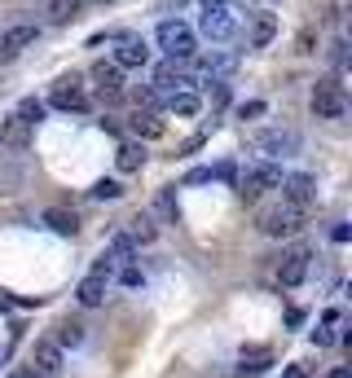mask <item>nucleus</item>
Segmentation results:
<instances>
[{
  "label": "nucleus",
  "mask_w": 352,
  "mask_h": 378,
  "mask_svg": "<svg viewBox=\"0 0 352 378\" xmlns=\"http://www.w3.org/2000/svg\"><path fill=\"white\" fill-rule=\"evenodd\" d=\"M128 128H132V137H141V141H159L163 137V119H155L150 110H137L128 119Z\"/></svg>",
  "instance_id": "19"
},
{
  "label": "nucleus",
  "mask_w": 352,
  "mask_h": 378,
  "mask_svg": "<svg viewBox=\"0 0 352 378\" xmlns=\"http://www.w3.org/2000/svg\"><path fill=\"white\" fill-rule=\"evenodd\" d=\"M256 224H260L264 238H291L295 229L304 224V211L291 207V203H273V207H264L260 216H256Z\"/></svg>",
  "instance_id": "3"
},
{
  "label": "nucleus",
  "mask_w": 352,
  "mask_h": 378,
  "mask_svg": "<svg viewBox=\"0 0 352 378\" xmlns=\"http://www.w3.org/2000/svg\"><path fill=\"white\" fill-rule=\"evenodd\" d=\"M185 84H190L185 62H172V58H167V62H159V67H155V84H150V88H155V93H181Z\"/></svg>",
  "instance_id": "13"
},
{
  "label": "nucleus",
  "mask_w": 352,
  "mask_h": 378,
  "mask_svg": "<svg viewBox=\"0 0 352 378\" xmlns=\"http://www.w3.org/2000/svg\"><path fill=\"white\" fill-rule=\"evenodd\" d=\"M308 277V246H295V251L282 259V269H278V282L282 286H299Z\"/></svg>",
  "instance_id": "15"
},
{
  "label": "nucleus",
  "mask_w": 352,
  "mask_h": 378,
  "mask_svg": "<svg viewBox=\"0 0 352 378\" xmlns=\"http://www.w3.org/2000/svg\"><path fill=\"white\" fill-rule=\"evenodd\" d=\"M167 110H172V114H181V119H194V114L203 110V97H198V93H190V88H181V93H172V97H167Z\"/></svg>",
  "instance_id": "21"
},
{
  "label": "nucleus",
  "mask_w": 352,
  "mask_h": 378,
  "mask_svg": "<svg viewBox=\"0 0 352 378\" xmlns=\"http://www.w3.org/2000/svg\"><path fill=\"white\" fill-rule=\"evenodd\" d=\"M264 110H269L264 102H242V106H238V119H260Z\"/></svg>",
  "instance_id": "30"
},
{
  "label": "nucleus",
  "mask_w": 352,
  "mask_h": 378,
  "mask_svg": "<svg viewBox=\"0 0 352 378\" xmlns=\"http://www.w3.org/2000/svg\"><path fill=\"white\" fill-rule=\"evenodd\" d=\"M233 71H238V53H211L198 62V79L203 84H225Z\"/></svg>",
  "instance_id": "12"
},
{
  "label": "nucleus",
  "mask_w": 352,
  "mask_h": 378,
  "mask_svg": "<svg viewBox=\"0 0 352 378\" xmlns=\"http://www.w3.org/2000/svg\"><path fill=\"white\" fill-rule=\"evenodd\" d=\"M31 370L36 374H58L62 370V348L53 339H40L36 343V352H31Z\"/></svg>",
  "instance_id": "16"
},
{
  "label": "nucleus",
  "mask_w": 352,
  "mask_h": 378,
  "mask_svg": "<svg viewBox=\"0 0 352 378\" xmlns=\"http://www.w3.org/2000/svg\"><path fill=\"white\" fill-rule=\"evenodd\" d=\"M269 365H273V352H269V348H251V352H242L238 374H242V378H256V374H264Z\"/></svg>",
  "instance_id": "22"
},
{
  "label": "nucleus",
  "mask_w": 352,
  "mask_h": 378,
  "mask_svg": "<svg viewBox=\"0 0 352 378\" xmlns=\"http://www.w3.org/2000/svg\"><path fill=\"white\" fill-rule=\"evenodd\" d=\"M119 282H124V286H141V273H137V269H132V264H128V269L119 273Z\"/></svg>",
  "instance_id": "35"
},
{
  "label": "nucleus",
  "mask_w": 352,
  "mask_h": 378,
  "mask_svg": "<svg viewBox=\"0 0 352 378\" xmlns=\"http://www.w3.org/2000/svg\"><path fill=\"white\" fill-rule=\"evenodd\" d=\"M251 145H256L260 154H269V158H287V154H295L299 150V133H291V128H264V133H256L251 137Z\"/></svg>",
  "instance_id": "6"
},
{
  "label": "nucleus",
  "mask_w": 352,
  "mask_h": 378,
  "mask_svg": "<svg viewBox=\"0 0 352 378\" xmlns=\"http://www.w3.org/2000/svg\"><path fill=\"white\" fill-rule=\"evenodd\" d=\"M13 378H44V374H36V370H31V365H27V370H18V374H13Z\"/></svg>",
  "instance_id": "38"
},
{
  "label": "nucleus",
  "mask_w": 352,
  "mask_h": 378,
  "mask_svg": "<svg viewBox=\"0 0 352 378\" xmlns=\"http://www.w3.org/2000/svg\"><path fill=\"white\" fill-rule=\"evenodd\" d=\"M58 348H75V343H84V325H75V321H66V325H58Z\"/></svg>",
  "instance_id": "27"
},
{
  "label": "nucleus",
  "mask_w": 352,
  "mask_h": 378,
  "mask_svg": "<svg viewBox=\"0 0 352 378\" xmlns=\"http://www.w3.org/2000/svg\"><path fill=\"white\" fill-rule=\"evenodd\" d=\"M330 62H334V67H344V62H348V44H344V40L330 44Z\"/></svg>",
  "instance_id": "31"
},
{
  "label": "nucleus",
  "mask_w": 352,
  "mask_h": 378,
  "mask_svg": "<svg viewBox=\"0 0 352 378\" xmlns=\"http://www.w3.org/2000/svg\"><path fill=\"white\" fill-rule=\"evenodd\" d=\"M40 40V27L36 22H13L0 31V58H18L27 44H36Z\"/></svg>",
  "instance_id": "9"
},
{
  "label": "nucleus",
  "mask_w": 352,
  "mask_h": 378,
  "mask_svg": "<svg viewBox=\"0 0 352 378\" xmlns=\"http://www.w3.org/2000/svg\"><path fill=\"white\" fill-rule=\"evenodd\" d=\"M119 172H141V163H145V145H137V141H128V145H119Z\"/></svg>",
  "instance_id": "24"
},
{
  "label": "nucleus",
  "mask_w": 352,
  "mask_h": 378,
  "mask_svg": "<svg viewBox=\"0 0 352 378\" xmlns=\"http://www.w3.org/2000/svg\"><path fill=\"white\" fill-rule=\"evenodd\" d=\"M79 9H84V0H53V5H48V22L62 27V22H71Z\"/></svg>",
  "instance_id": "25"
},
{
  "label": "nucleus",
  "mask_w": 352,
  "mask_h": 378,
  "mask_svg": "<svg viewBox=\"0 0 352 378\" xmlns=\"http://www.w3.org/2000/svg\"><path fill=\"white\" fill-rule=\"evenodd\" d=\"M132 251H137V246H132V238H128V234H115V238H110V255H106V259H132Z\"/></svg>",
  "instance_id": "29"
},
{
  "label": "nucleus",
  "mask_w": 352,
  "mask_h": 378,
  "mask_svg": "<svg viewBox=\"0 0 352 378\" xmlns=\"http://www.w3.org/2000/svg\"><path fill=\"white\" fill-rule=\"evenodd\" d=\"M287 325H291V330H299V325H304V308H291L287 312Z\"/></svg>",
  "instance_id": "36"
},
{
  "label": "nucleus",
  "mask_w": 352,
  "mask_h": 378,
  "mask_svg": "<svg viewBox=\"0 0 352 378\" xmlns=\"http://www.w3.org/2000/svg\"><path fill=\"white\" fill-rule=\"evenodd\" d=\"M75 295H79V304H84V308H97V304L106 299V277H102V273H89V277L79 282Z\"/></svg>",
  "instance_id": "20"
},
{
  "label": "nucleus",
  "mask_w": 352,
  "mask_h": 378,
  "mask_svg": "<svg viewBox=\"0 0 352 378\" xmlns=\"http://www.w3.org/2000/svg\"><path fill=\"white\" fill-rule=\"evenodd\" d=\"M48 106H58L66 114H84V110H89V93L79 88L75 75H66V79H58V84H53V93H48Z\"/></svg>",
  "instance_id": "7"
},
{
  "label": "nucleus",
  "mask_w": 352,
  "mask_h": 378,
  "mask_svg": "<svg viewBox=\"0 0 352 378\" xmlns=\"http://www.w3.org/2000/svg\"><path fill=\"white\" fill-rule=\"evenodd\" d=\"M198 27H203V36L211 44H229L233 36H238V5H229V0H203Z\"/></svg>",
  "instance_id": "1"
},
{
  "label": "nucleus",
  "mask_w": 352,
  "mask_h": 378,
  "mask_svg": "<svg viewBox=\"0 0 352 378\" xmlns=\"http://www.w3.org/2000/svg\"><path fill=\"white\" fill-rule=\"evenodd\" d=\"M287 378H308V370H304V365H291V370H287Z\"/></svg>",
  "instance_id": "37"
},
{
  "label": "nucleus",
  "mask_w": 352,
  "mask_h": 378,
  "mask_svg": "<svg viewBox=\"0 0 352 378\" xmlns=\"http://www.w3.org/2000/svg\"><path fill=\"white\" fill-rule=\"evenodd\" d=\"M150 62V44L141 36H119V48H115V67L119 71H137Z\"/></svg>",
  "instance_id": "11"
},
{
  "label": "nucleus",
  "mask_w": 352,
  "mask_h": 378,
  "mask_svg": "<svg viewBox=\"0 0 352 378\" xmlns=\"http://www.w3.org/2000/svg\"><path fill=\"white\" fill-rule=\"evenodd\" d=\"M5 356H9V348H5V343H0V365H5Z\"/></svg>",
  "instance_id": "40"
},
{
  "label": "nucleus",
  "mask_w": 352,
  "mask_h": 378,
  "mask_svg": "<svg viewBox=\"0 0 352 378\" xmlns=\"http://www.w3.org/2000/svg\"><path fill=\"white\" fill-rule=\"evenodd\" d=\"M211 176H216V180H229V185H233V180H238V168H233V163H221Z\"/></svg>",
  "instance_id": "32"
},
{
  "label": "nucleus",
  "mask_w": 352,
  "mask_h": 378,
  "mask_svg": "<svg viewBox=\"0 0 352 378\" xmlns=\"http://www.w3.org/2000/svg\"><path fill=\"white\" fill-rule=\"evenodd\" d=\"M247 40L251 48H269L278 40V18L269 9H260V13H251V27H247Z\"/></svg>",
  "instance_id": "14"
},
{
  "label": "nucleus",
  "mask_w": 352,
  "mask_h": 378,
  "mask_svg": "<svg viewBox=\"0 0 352 378\" xmlns=\"http://www.w3.org/2000/svg\"><path fill=\"white\" fill-rule=\"evenodd\" d=\"M84 5H106V0H84Z\"/></svg>",
  "instance_id": "41"
},
{
  "label": "nucleus",
  "mask_w": 352,
  "mask_h": 378,
  "mask_svg": "<svg viewBox=\"0 0 352 378\" xmlns=\"http://www.w3.org/2000/svg\"><path fill=\"white\" fill-rule=\"evenodd\" d=\"M313 343H317V348H330V343H334V335H330V325H322V330H313Z\"/></svg>",
  "instance_id": "33"
},
{
  "label": "nucleus",
  "mask_w": 352,
  "mask_h": 378,
  "mask_svg": "<svg viewBox=\"0 0 352 378\" xmlns=\"http://www.w3.org/2000/svg\"><path fill=\"white\" fill-rule=\"evenodd\" d=\"M159 211H163V216H176V203H172V194H167V189L159 194Z\"/></svg>",
  "instance_id": "34"
},
{
  "label": "nucleus",
  "mask_w": 352,
  "mask_h": 378,
  "mask_svg": "<svg viewBox=\"0 0 352 378\" xmlns=\"http://www.w3.org/2000/svg\"><path fill=\"white\" fill-rule=\"evenodd\" d=\"M330 378H352V370H348V365H339V370H330Z\"/></svg>",
  "instance_id": "39"
},
{
  "label": "nucleus",
  "mask_w": 352,
  "mask_h": 378,
  "mask_svg": "<svg viewBox=\"0 0 352 378\" xmlns=\"http://www.w3.org/2000/svg\"><path fill=\"white\" fill-rule=\"evenodd\" d=\"M155 44H159L172 62H190V58L198 53V36H194L185 22H176V18H163V22L155 27Z\"/></svg>",
  "instance_id": "2"
},
{
  "label": "nucleus",
  "mask_w": 352,
  "mask_h": 378,
  "mask_svg": "<svg viewBox=\"0 0 352 378\" xmlns=\"http://www.w3.org/2000/svg\"><path fill=\"white\" fill-rule=\"evenodd\" d=\"M313 194H317V180L308 172H295V176H282V203H291L304 211L313 203Z\"/></svg>",
  "instance_id": "10"
},
{
  "label": "nucleus",
  "mask_w": 352,
  "mask_h": 378,
  "mask_svg": "<svg viewBox=\"0 0 352 378\" xmlns=\"http://www.w3.org/2000/svg\"><path fill=\"white\" fill-rule=\"evenodd\" d=\"M278 185H282V168L278 163H256L251 172H242L238 180H233V189H238L242 203H256L264 189H278Z\"/></svg>",
  "instance_id": "4"
},
{
  "label": "nucleus",
  "mask_w": 352,
  "mask_h": 378,
  "mask_svg": "<svg viewBox=\"0 0 352 378\" xmlns=\"http://www.w3.org/2000/svg\"><path fill=\"white\" fill-rule=\"evenodd\" d=\"M44 224L53 229L58 238H75V234H79V220H75V211H62V207H48V211H44Z\"/></svg>",
  "instance_id": "18"
},
{
  "label": "nucleus",
  "mask_w": 352,
  "mask_h": 378,
  "mask_svg": "<svg viewBox=\"0 0 352 378\" xmlns=\"http://www.w3.org/2000/svg\"><path fill=\"white\" fill-rule=\"evenodd\" d=\"M89 79H93V93L102 97V102H119L124 97V71L115 67V62H97Z\"/></svg>",
  "instance_id": "8"
},
{
  "label": "nucleus",
  "mask_w": 352,
  "mask_h": 378,
  "mask_svg": "<svg viewBox=\"0 0 352 378\" xmlns=\"http://www.w3.org/2000/svg\"><path fill=\"white\" fill-rule=\"evenodd\" d=\"M0 145H9V150H27V145H31V123L18 119V114H9L5 128H0Z\"/></svg>",
  "instance_id": "17"
},
{
  "label": "nucleus",
  "mask_w": 352,
  "mask_h": 378,
  "mask_svg": "<svg viewBox=\"0 0 352 378\" xmlns=\"http://www.w3.org/2000/svg\"><path fill=\"white\" fill-rule=\"evenodd\" d=\"M344 110H348V97L339 88V79H317V88H313V114L317 119H344Z\"/></svg>",
  "instance_id": "5"
},
{
  "label": "nucleus",
  "mask_w": 352,
  "mask_h": 378,
  "mask_svg": "<svg viewBox=\"0 0 352 378\" xmlns=\"http://www.w3.org/2000/svg\"><path fill=\"white\" fill-rule=\"evenodd\" d=\"M124 234L132 238V246H145V242H155L159 229H155V220H150V216H132V220L124 224Z\"/></svg>",
  "instance_id": "23"
},
{
  "label": "nucleus",
  "mask_w": 352,
  "mask_h": 378,
  "mask_svg": "<svg viewBox=\"0 0 352 378\" xmlns=\"http://www.w3.org/2000/svg\"><path fill=\"white\" fill-rule=\"evenodd\" d=\"M119 194H124L119 180H97V185H93V198H97V203H115Z\"/></svg>",
  "instance_id": "28"
},
{
  "label": "nucleus",
  "mask_w": 352,
  "mask_h": 378,
  "mask_svg": "<svg viewBox=\"0 0 352 378\" xmlns=\"http://www.w3.org/2000/svg\"><path fill=\"white\" fill-rule=\"evenodd\" d=\"M13 114H18V119H27L31 128H36V123L44 119V102H36V97H27V102H18V110H13Z\"/></svg>",
  "instance_id": "26"
}]
</instances>
